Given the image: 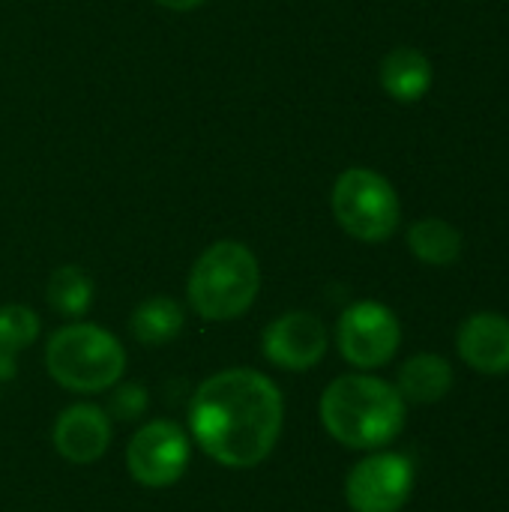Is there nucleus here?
<instances>
[{
    "label": "nucleus",
    "mask_w": 509,
    "mask_h": 512,
    "mask_svg": "<svg viewBox=\"0 0 509 512\" xmlns=\"http://www.w3.org/2000/svg\"><path fill=\"white\" fill-rule=\"evenodd\" d=\"M456 351L480 375H509V318L498 312H477L462 321Z\"/></svg>",
    "instance_id": "11"
},
{
    "label": "nucleus",
    "mask_w": 509,
    "mask_h": 512,
    "mask_svg": "<svg viewBox=\"0 0 509 512\" xmlns=\"http://www.w3.org/2000/svg\"><path fill=\"white\" fill-rule=\"evenodd\" d=\"M402 345V324L396 312L378 300L351 303L336 324V348L342 360L360 372L387 366Z\"/></svg>",
    "instance_id": "6"
},
{
    "label": "nucleus",
    "mask_w": 509,
    "mask_h": 512,
    "mask_svg": "<svg viewBox=\"0 0 509 512\" xmlns=\"http://www.w3.org/2000/svg\"><path fill=\"white\" fill-rule=\"evenodd\" d=\"M93 279L75 267V264H63L51 273L48 279V288H45V300L48 306L60 315V318H69V321H78L81 315L90 312L93 306Z\"/></svg>",
    "instance_id": "16"
},
{
    "label": "nucleus",
    "mask_w": 509,
    "mask_h": 512,
    "mask_svg": "<svg viewBox=\"0 0 509 512\" xmlns=\"http://www.w3.org/2000/svg\"><path fill=\"white\" fill-rule=\"evenodd\" d=\"M330 207L339 228L360 243H384L402 222V204L393 183L372 168L342 171L333 183Z\"/></svg>",
    "instance_id": "5"
},
{
    "label": "nucleus",
    "mask_w": 509,
    "mask_h": 512,
    "mask_svg": "<svg viewBox=\"0 0 509 512\" xmlns=\"http://www.w3.org/2000/svg\"><path fill=\"white\" fill-rule=\"evenodd\" d=\"M330 348L327 327L312 312H285L273 318L261 333V354L267 363L285 372H309L315 369Z\"/></svg>",
    "instance_id": "9"
},
{
    "label": "nucleus",
    "mask_w": 509,
    "mask_h": 512,
    "mask_svg": "<svg viewBox=\"0 0 509 512\" xmlns=\"http://www.w3.org/2000/svg\"><path fill=\"white\" fill-rule=\"evenodd\" d=\"M42 321L30 306L21 303H6L0 306V345L9 351H24L39 339Z\"/></svg>",
    "instance_id": "17"
},
{
    "label": "nucleus",
    "mask_w": 509,
    "mask_h": 512,
    "mask_svg": "<svg viewBox=\"0 0 509 512\" xmlns=\"http://www.w3.org/2000/svg\"><path fill=\"white\" fill-rule=\"evenodd\" d=\"M408 249L429 267H450L462 255V231L447 219L426 216L408 228Z\"/></svg>",
    "instance_id": "15"
},
{
    "label": "nucleus",
    "mask_w": 509,
    "mask_h": 512,
    "mask_svg": "<svg viewBox=\"0 0 509 512\" xmlns=\"http://www.w3.org/2000/svg\"><path fill=\"white\" fill-rule=\"evenodd\" d=\"M381 87L390 99L411 105L420 102L429 90H432V63L423 51L411 48V45H399L393 48L384 60H381Z\"/></svg>",
    "instance_id": "12"
},
{
    "label": "nucleus",
    "mask_w": 509,
    "mask_h": 512,
    "mask_svg": "<svg viewBox=\"0 0 509 512\" xmlns=\"http://www.w3.org/2000/svg\"><path fill=\"white\" fill-rule=\"evenodd\" d=\"M192 459V438L174 420H147L135 429L126 444V468L129 477L144 489H168L174 486Z\"/></svg>",
    "instance_id": "7"
},
{
    "label": "nucleus",
    "mask_w": 509,
    "mask_h": 512,
    "mask_svg": "<svg viewBox=\"0 0 509 512\" xmlns=\"http://www.w3.org/2000/svg\"><path fill=\"white\" fill-rule=\"evenodd\" d=\"M261 291V264L240 240H216L207 246L186 279V300L198 318L225 324L252 309Z\"/></svg>",
    "instance_id": "3"
},
{
    "label": "nucleus",
    "mask_w": 509,
    "mask_h": 512,
    "mask_svg": "<svg viewBox=\"0 0 509 512\" xmlns=\"http://www.w3.org/2000/svg\"><path fill=\"white\" fill-rule=\"evenodd\" d=\"M147 405H150L147 387H141L135 381H123V384H114L111 387V396H108V408L105 411L117 423H138L147 414Z\"/></svg>",
    "instance_id": "18"
},
{
    "label": "nucleus",
    "mask_w": 509,
    "mask_h": 512,
    "mask_svg": "<svg viewBox=\"0 0 509 512\" xmlns=\"http://www.w3.org/2000/svg\"><path fill=\"white\" fill-rule=\"evenodd\" d=\"M408 402L396 384L351 372L333 378L318 402V417L327 435L348 450H384L405 429Z\"/></svg>",
    "instance_id": "2"
},
{
    "label": "nucleus",
    "mask_w": 509,
    "mask_h": 512,
    "mask_svg": "<svg viewBox=\"0 0 509 512\" xmlns=\"http://www.w3.org/2000/svg\"><path fill=\"white\" fill-rule=\"evenodd\" d=\"M45 372L57 387L69 393H105L123 381L126 348L111 330L72 321L54 330L45 342Z\"/></svg>",
    "instance_id": "4"
},
{
    "label": "nucleus",
    "mask_w": 509,
    "mask_h": 512,
    "mask_svg": "<svg viewBox=\"0 0 509 512\" xmlns=\"http://www.w3.org/2000/svg\"><path fill=\"white\" fill-rule=\"evenodd\" d=\"M183 324H186L183 306L174 297L156 294L135 306L129 318V333L144 348H162L183 333Z\"/></svg>",
    "instance_id": "14"
},
{
    "label": "nucleus",
    "mask_w": 509,
    "mask_h": 512,
    "mask_svg": "<svg viewBox=\"0 0 509 512\" xmlns=\"http://www.w3.org/2000/svg\"><path fill=\"white\" fill-rule=\"evenodd\" d=\"M153 3H159L162 9H171V12H192V9L204 6L207 0H153Z\"/></svg>",
    "instance_id": "20"
},
{
    "label": "nucleus",
    "mask_w": 509,
    "mask_h": 512,
    "mask_svg": "<svg viewBox=\"0 0 509 512\" xmlns=\"http://www.w3.org/2000/svg\"><path fill=\"white\" fill-rule=\"evenodd\" d=\"M453 366L441 354H414L402 363L396 390L411 405H438L453 390Z\"/></svg>",
    "instance_id": "13"
},
{
    "label": "nucleus",
    "mask_w": 509,
    "mask_h": 512,
    "mask_svg": "<svg viewBox=\"0 0 509 512\" xmlns=\"http://www.w3.org/2000/svg\"><path fill=\"white\" fill-rule=\"evenodd\" d=\"M15 357H18L15 351L0 345V381H12L15 378V372H18V360Z\"/></svg>",
    "instance_id": "19"
},
{
    "label": "nucleus",
    "mask_w": 509,
    "mask_h": 512,
    "mask_svg": "<svg viewBox=\"0 0 509 512\" xmlns=\"http://www.w3.org/2000/svg\"><path fill=\"white\" fill-rule=\"evenodd\" d=\"M186 420L189 438L204 456L228 471H246L276 450L285 426V396L270 375L234 366L198 384Z\"/></svg>",
    "instance_id": "1"
},
{
    "label": "nucleus",
    "mask_w": 509,
    "mask_h": 512,
    "mask_svg": "<svg viewBox=\"0 0 509 512\" xmlns=\"http://www.w3.org/2000/svg\"><path fill=\"white\" fill-rule=\"evenodd\" d=\"M114 438V420L105 408L93 402H75L63 408L51 426L54 450L72 465H93L99 462Z\"/></svg>",
    "instance_id": "10"
},
{
    "label": "nucleus",
    "mask_w": 509,
    "mask_h": 512,
    "mask_svg": "<svg viewBox=\"0 0 509 512\" xmlns=\"http://www.w3.org/2000/svg\"><path fill=\"white\" fill-rule=\"evenodd\" d=\"M417 471L405 453L372 450L345 477V501L354 512H399L414 492Z\"/></svg>",
    "instance_id": "8"
}]
</instances>
